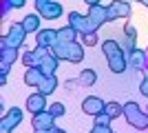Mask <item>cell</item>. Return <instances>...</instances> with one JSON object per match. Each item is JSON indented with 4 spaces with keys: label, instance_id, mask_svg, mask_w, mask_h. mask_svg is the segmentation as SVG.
<instances>
[{
    "label": "cell",
    "instance_id": "obj_1",
    "mask_svg": "<svg viewBox=\"0 0 148 133\" xmlns=\"http://www.w3.org/2000/svg\"><path fill=\"white\" fill-rule=\"evenodd\" d=\"M102 51H104L106 60H108V67H111L113 73H124L126 67H128V58L124 53L122 44L115 42V40H104L102 42Z\"/></svg>",
    "mask_w": 148,
    "mask_h": 133
},
{
    "label": "cell",
    "instance_id": "obj_2",
    "mask_svg": "<svg viewBox=\"0 0 148 133\" xmlns=\"http://www.w3.org/2000/svg\"><path fill=\"white\" fill-rule=\"evenodd\" d=\"M51 51H53L60 60H66V62H73V64L84 60V49H82V44H77L75 40L73 42H58Z\"/></svg>",
    "mask_w": 148,
    "mask_h": 133
},
{
    "label": "cell",
    "instance_id": "obj_3",
    "mask_svg": "<svg viewBox=\"0 0 148 133\" xmlns=\"http://www.w3.org/2000/svg\"><path fill=\"white\" fill-rule=\"evenodd\" d=\"M124 118L128 120L130 127L135 129H148V111H142L137 102H126L124 104Z\"/></svg>",
    "mask_w": 148,
    "mask_h": 133
},
{
    "label": "cell",
    "instance_id": "obj_4",
    "mask_svg": "<svg viewBox=\"0 0 148 133\" xmlns=\"http://www.w3.org/2000/svg\"><path fill=\"white\" fill-rule=\"evenodd\" d=\"M25 38H27V29H25V25L22 22H13L11 27H9V31H7V36L2 38V42H7V44H11V47H22L25 44Z\"/></svg>",
    "mask_w": 148,
    "mask_h": 133
},
{
    "label": "cell",
    "instance_id": "obj_5",
    "mask_svg": "<svg viewBox=\"0 0 148 133\" xmlns=\"http://www.w3.org/2000/svg\"><path fill=\"white\" fill-rule=\"evenodd\" d=\"M69 25L73 27V29H77L80 33H93V31H97V27L88 20V16H82V13H77V11L69 13Z\"/></svg>",
    "mask_w": 148,
    "mask_h": 133
},
{
    "label": "cell",
    "instance_id": "obj_6",
    "mask_svg": "<svg viewBox=\"0 0 148 133\" xmlns=\"http://www.w3.org/2000/svg\"><path fill=\"white\" fill-rule=\"evenodd\" d=\"M20 122H22V111L18 107H11L7 111V115L0 120V133H11Z\"/></svg>",
    "mask_w": 148,
    "mask_h": 133
},
{
    "label": "cell",
    "instance_id": "obj_7",
    "mask_svg": "<svg viewBox=\"0 0 148 133\" xmlns=\"http://www.w3.org/2000/svg\"><path fill=\"white\" fill-rule=\"evenodd\" d=\"M53 122H56V118H53L49 111H40V113H33L31 124H33V131H36V133H47L49 129L56 127Z\"/></svg>",
    "mask_w": 148,
    "mask_h": 133
},
{
    "label": "cell",
    "instance_id": "obj_8",
    "mask_svg": "<svg viewBox=\"0 0 148 133\" xmlns=\"http://www.w3.org/2000/svg\"><path fill=\"white\" fill-rule=\"evenodd\" d=\"M49 51H51V49H44V47H36V49L25 51V56H22V64H25L27 69H29V67H40L42 58L47 56Z\"/></svg>",
    "mask_w": 148,
    "mask_h": 133
},
{
    "label": "cell",
    "instance_id": "obj_9",
    "mask_svg": "<svg viewBox=\"0 0 148 133\" xmlns=\"http://www.w3.org/2000/svg\"><path fill=\"white\" fill-rule=\"evenodd\" d=\"M130 16V5L128 2H124V0H113L111 5H108V22L117 18H128Z\"/></svg>",
    "mask_w": 148,
    "mask_h": 133
},
{
    "label": "cell",
    "instance_id": "obj_10",
    "mask_svg": "<svg viewBox=\"0 0 148 133\" xmlns=\"http://www.w3.org/2000/svg\"><path fill=\"white\" fill-rule=\"evenodd\" d=\"M104 109H106V102L102 100V98H97V95H88L86 100L82 102V111L86 115H93V118L97 113H102Z\"/></svg>",
    "mask_w": 148,
    "mask_h": 133
},
{
    "label": "cell",
    "instance_id": "obj_11",
    "mask_svg": "<svg viewBox=\"0 0 148 133\" xmlns=\"http://www.w3.org/2000/svg\"><path fill=\"white\" fill-rule=\"evenodd\" d=\"M88 20H91L93 25L97 27H102L104 22H108V7H104V5H93V7H88Z\"/></svg>",
    "mask_w": 148,
    "mask_h": 133
},
{
    "label": "cell",
    "instance_id": "obj_12",
    "mask_svg": "<svg viewBox=\"0 0 148 133\" xmlns=\"http://www.w3.org/2000/svg\"><path fill=\"white\" fill-rule=\"evenodd\" d=\"M56 44H58V31L56 29H40L38 31V47L53 49Z\"/></svg>",
    "mask_w": 148,
    "mask_h": 133
},
{
    "label": "cell",
    "instance_id": "obj_13",
    "mask_svg": "<svg viewBox=\"0 0 148 133\" xmlns=\"http://www.w3.org/2000/svg\"><path fill=\"white\" fill-rule=\"evenodd\" d=\"M47 95H42L40 91H36L33 95L27 98V109H29L31 113H40V111H47Z\"/></svg>",
    "mask_w": 148,
    "mask_h": 133
},
{
    "label": "cell",
    "instance_id": "obj_14",
    "mask_svg": "<svg viewBox=\"0 0 148 133\" xmlns=\"http://www.w3.org/2000/svg\"><path fill=\"white\" fill-rule=\"evenodd\" d=\"M58 64H60V58H58L53 51H49V53L42 58V62H40V69L44 71V76H56Z\"/></svg>",
    "mask_w": 148,
    "mask_h": 133
},
{
    "label": "cell",
    "instance_id": "obj_15",
    "mask_svg": "<svg viewBox=\"0 0 148 133\" xmlns=\"http://www.w3.org/2000/svg\"><path fill=\"white\" fill-rule=\"evenodd\" d=\"M44 80V71L40 69V67H29V69L25 71V84H29V87H40V82Z\"/></svg>",
    "mask_w": 148,
    "mask_h": 133
},
{
    "label": "cell",
    "instance_id": "obj_16",
    "mask_svg": "<svg viewBox=\"0 0 148 133\" xmlns=\"http://www.w3.org/2000/svg\"><path fill=\"white\" fill-rule=\"evenodd\" d=\"M124 33H126V38H124V42H122V49H124V53H126V58H128V53L135 49V42H137V29L133 25H126Z\"/></svg>",
    "mask_w": 148,
    "mask_h": 133
},
{
    "label": "cell",
    "instance_id": "obj_17",
    "mask_svg": "<svg viewBox=\"0 0 148 133\" xmlns=\"http://www.w3.org/2000/svg\"><path fill=\"white\" fill-rule=\"evenodd\" d=\"M40 16H42V18H47V20L60 18V16H62V5H60V2H56V0H51L49 5L44 7L42 11H40Z\"/></svg>",
    "mask_w": 148,
    "mask_h": 133
},
{
    "label": "cell",
    "instance_id": "obj_18",
    "mask_svg": "<svg viewBox=\"0 0 148 133\" xmlns=\"http://www.w3.org/2000/svg\"><path fill=\"white\" fill-rule=\"evenodd\" d=\"M40 20H42V16H40V13H29V16H25V18H22V25H25L27 33L40 31Z\"/></svg>",
    "mask_w": 148,
    "mask_h": 133
},
{
    "label": "cell",
    "instance_id": "obj_19",
    "mask_svg": "<svg viewBox=\"0 0 148 133\" xmlns=\"http://www.w3.org/2000/svg\"><path fill=\"white\" fill-rule=\"evenodd\" d=\"M56 89H58V78H56V76H44V80L40 82L38 91H40L42 95H51Z\"/></svg>",
    "mask_w": 148,
    "mask_h": 133
},
{
    "label": "cell",
    "instance_id": "obj_20",
    "mask_svg": "<svg viewBox=\"0 0 148 133\" xmlns=\"http://www.w3.org/2000/svg\"><path fill=\"white\" fill-rule=\"evenodd\" d=\"M128 64H130V67H135V69H142L144 64H146V51L133 49L128 53Z\"/></svg>",
    "mask_w": 148,
    "mask_h": 133
},
{
    "label": "cell",
    "instance_id": "obj_21",
    "mask_svg": "<svg viewBox=\"0 0 148 133\" xmlns=\"http://www.w3.org/2000/svg\"><path fill=\"white\" fill-rule=\"evenodd\" d=\"M77 29H73L71 25L62 27V29H58V42H73L75 38H77Z\"/></svg>",
    "mask_w": 148,
    "mask_h": 133
},
{
    "label": "cell",
    "instance_id": "obj_22",
    "mask_svg": "<svg viewBox=\"0 0 148 133\" xmlns=\"http://www.w3.org/2000/svg\"><path fill=\"white\" fill-rule=\"evenodd\" d=\"M2 62L5 64H13L16 60H18V49L16 47H11V44H7V42H2Z\"/></svg>",
    "mask_w": 148,
    "mask_h": 133
},
{
    "label": "cell",
    "instance_id": "obj_23",
    "mask_svg": "<svg viewBox=\"0 0 148 133\" xmlns=\"http://www.w3.org/2000/svg\"><path fill=\"white\" fill-rule=\"evenodd\" d=\"M77 80H80L82 87H93V84L97 82V73H95L93 69H84V71H80Z\"/></svg>",
    "mask_w": 148,
    "mask_h": 133
},
{
    "label": "cell",
    "instance_id": "obj_24",
    "mask_svg": "<svg viewBox=\"0 0 148 133\" xmlns=\"http://www.w3.org/2000/svg\"><path fill=\"white\" fill-rule=\"evenodd\" d=\"M106 113L111 115L113 120L115 118H119V115H124V104H119V102H106Z\"/></svg>",
    "mask_w": 148,
    "mask_h": 133
},
{
    "label": "cell",
    "instance_id": "obj_25",
    "mask_svg": "<svg viewBox=\"0 0 148 133\" xmlns=\"http://www.w3.org/2000/svg\"><path fill=\"white\" fill-rule=\"evenodd\" d=\"M47 111H49L53 118H60V115L66 113V109H64V104H62V102H53V104H49V107H47Z\"/></svg>",
    "mask_w": 148,
    "mask_h": 133
},
{
    "label": "cell",
    "instance_id": "obj_26",
    "mask_svg": "<svg viewBox=\"0 0 148 133\" xmlns=\"http://www.w3.org/2000/svg\"><path fill=\"white\" fill-rule=\"evenodd\" d=\"M82 36V42L86 44V47H95L97 44V33L93 31V33H80Z\"/></svg>",
    "mask_w": 148,
    "mask_h": 133
},
{
    "label": "cell",
    "instance_id": "obj_27",
    "mask_svg": "<svg viewBox=\"0 0 148 133\" xmlns=\"http://www.w3.org/2000/svg\"><path fill=\"white\" fill-rule=\"evenodd\" d=\"M111 115L106 113V111H102V113H97L95 115V124H106V127H111Z\"/></svg>",
    "mask_w": 148,
    "mask_h": 133
},
{
    "label": "cell",
    "instance_id": "obj_28",
    "mask_svg": "<svg viewBox=\"0 0 148 133\" xmlns=\"http://www.w3.org/2000/svg\"><path fill=\"white\" fill-rule=\"evenodd\" d=\"M91 133H113V131H111V127H106V124H95Z\"/></svg>",
    "mask_w": 148,
    "mask_h": 133
},
{
    "label": "cell",
    "instance_id": "obj_29",
    "mask_svg": "<svg viewBox=\"0 0 148 133\" xmlns=\"http://www.w3.org/2000/svg\"><path fill=\"white\" fill-rule=\"evenodd\" d=\"M139 93H142V95H148V71H146V78H144V82L139 84Z\"/></svg>",
    "mask_w": 148,
    "mask_h": 133
},
{
    "label": "cell",
    "instance_id": "obj_30",
    "mask_svg": "<svg viewBox=\"0 0 148 133\" xmlns=\"http://www.w3.org/2000/svg\"><path fill=\"white\" fill-rule=\"evenodd\" d=\"M33 2H36V11L40 13V11H42V9H44V7H47V5H49V2H51V0H33Z\"/></svg>",
    "mask_w": 148,
    "mask_h": 133
},
{
    "label": "cell",
    "instance_id": "obj_31",
    "mask_svg": "<svg viewBox=\"0 0 148 133\" xmlns=\"http://www.w3.org/2000/svg\"><path fill=\"white\" fill-rule=\"evenodd\" d=\"M25 2H27V0H7V5L16 7V9H20V7H25Z\"/></svg>",
    "mask_w": 148,
    "mask_h": 133
},
{
    "label": "cell",
    "instance_id": "obj_32",
    "mask_svg": "<svg viewBox=\"0 0 148 133\" xmlns=\"http://www.w3.org/2000/svg\"><path fill=\"white\" fill-rule=\"evenodd\" d=\"M47 133H66V131H64V129H58V127H53V129H49Z\"/></svg>",
    "mask_w": 148,
    "mask_h": 133
},
{
    "label": "cell",
    "instance_id": "obj_33",
    "mask_svg": "<svg viewBox=\"0 0 148 133\" xmlns=\"http://www.w3.org/2000/svg\"><path fill=\"white\" fill-rule=\"evenodd\" d=\"M84 2H86L88 7H93V5H99V0H84Z\"/></svg>",
    "mask_w": 148,
    "mask_h": 133
},
{
    "label": "cell",
    "instance_id": "obj_34",
    "mask_svg": "<svg viewBox=\"0 0 148 133\" xmlns=\"http://www.w3.org/2000/svg\"><path fill=\"white\" fill-rule=\"evenodd\" d=\"M137 2H142V5H146V7H148V0H137Z\"/></svg>",
    "mask_w": 148,
    "mask_h": 133
}]
</instances>
